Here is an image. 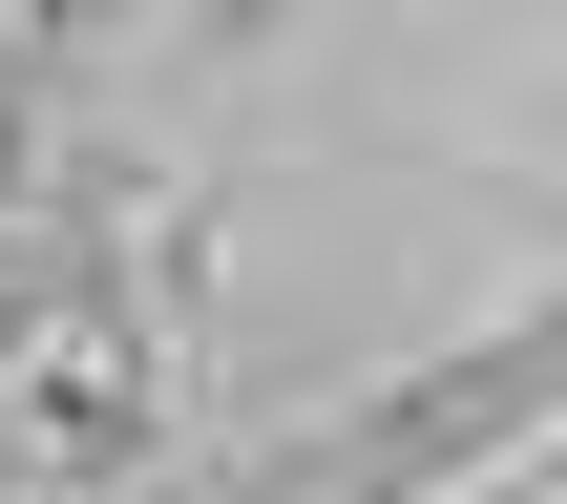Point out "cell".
<instances>
[{
  "mask_svg": "<svg viewBox=\"0 0 567 504\" xmlns=\"http://www.w3.org/2000/svg\"><path fill=\"white\" fill-rule=\"evenodd\" d=\"M21 21H42V42H105V21H126V0H21Z\"/></svg>",
  "mask_w": 567,
  "mask_h": 504,
  "instance_id": "obj_1",
  "label": "cell"
}]
</instances>
